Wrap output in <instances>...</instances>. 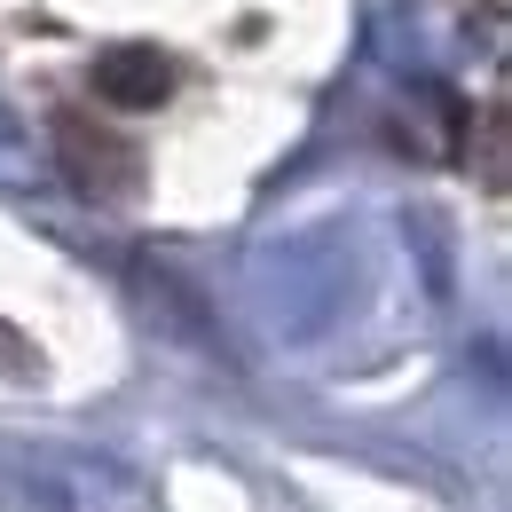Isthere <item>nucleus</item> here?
Returning a JSON list of instances; mask_svg holds the SVG:
<instances>
[{
	"mask_svg": "<svg viewBox=\"0 0 512 512\" xmlns=\"http://www.w3.org/2000/svg\"><path fill=\"white\" fill-rule=\"evenodd\" d=\"M95 95H103L111 111H158V103L174 95V64H166L150 40H119V48L95 56Z\"/></svg>",
	"mask_w": 512,
	"mask_h": 512,
	"instance_id": "1",
	"label": "nucleus"
}]
</instances>
